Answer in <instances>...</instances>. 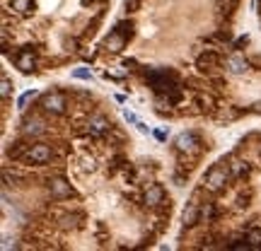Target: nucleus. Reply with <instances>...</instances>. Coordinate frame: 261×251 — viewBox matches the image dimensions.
Here are the masks:
<instances>
[{"instance_id": "nucleus-4", "label": "nucleus", "mask_w": 261, "mask_h": 251, "mask_svg": "<svg viewBox=\"0 0 261 251\" xmlns=\"http://www.w3.org/2000/svg\"><path fill=\"white\" fill-rule=\"evenodd\" d=\"M174 150L179 155H194L201 150V140H198V135L196 133H182V135H177V140H174Z\"/></svg>"}, {"instance_id": "nucleus-14", "label": "nucleus", "mask_w": 261, "mask_h": 251, "mask_svg": "<svg viewBox=\"0 0 261 251\" xmlns=\"http://www.w3.org/2000/svg\"><path fill=\"white\" fill-rule=\"evenodd\" d=\"M44 131H46V128H44L41 121H29V123H27V128H24L27 135H39V133H44Z\"/></svg>"}, {"instance_id": "nucleus-25", "label": "nucleus", "mask_w": 261, "mask_h": 251, "mask_svg": "<svg viewBox=\"0 0 261 251\" xmlns=\"http://www.w3.org/2000/svg\"><path fill=\"white\" fill-rule=\"evenodd\" d=\"M247 41H249V36H242V39H237V44H235V46H244Z\"/></svg>"}, {"instance_id": "nucleus-23", "label": "nucleus", "mask_w": 261, "mask_h": 251, "mask_svg": "<svg viewBox=\"0 0 261 251\" xmlns=\"http://www.w3.org/2000/svg\"><path fill=\"white\" fill-rule=\"evenodd\" d=\"M138 5H141V0H126V8H128V10H136Z\"/></svg>"}, {"instance_id": "nucleus-13", "label": "nucleus", "mask_w": 261, "mask_h": 251, "mask_svg": "<svg viewBox=\"0 0 261 251\" xmlns=\"http://www.w3.org/2000/svg\"><path fill=\"white\" fill-rule=\"evenodd\" d=\"M10 5L17 15H32L34 12V0H10Z\"/></svg>"}, {"instance_id": "nucleus-22", "label": "nucleus", "mask_w": 261, "mask_h": 251, "mask_svg": "<svg viewBox=\"0 0 261 251\" xmlns=\"http://www.w3.org/2000/svg\"><path fill=\"white\" fill-rule=\"evenodd\" d=\"M123 119L130 121V123H138V119H136V114H130V111H123Z\"/></svg>"}, {"instance_id": "nucleus-7", "label": "nucleus", "mask_w": 261, "mask_h": 251, "mask_svg": "<svg viewBox=\"0 0 261 251\" xmlns=\"http://www.w3.org/2000/svg\"><path fill=\"white\" fill-rule=\"evenodd\" d=\"M49 191H51V196L58 198V200H61V198H70V196H73V186L68 184L63 176H54V179L49 181Z\"/></svg>"}, {"instance_id": "nucleus-12", "label": "nucleus", "mask_w": 261, "mask_h": 251, "mask_svg": "<svg viewBox=\"0 0 261 251\" xmlns=\"http://www.w3.org/2000/svg\"><path fill=\"white\" fill-rule=\"evenodd\" d=\"M111 131V123H109V119H104V116H92L90 119V133L92 135H102V133Z\"/></svg>"}, {"instance_id": "nucleus-24", "label": "nucleus", "mask_w": 261, "mask_h": 251, "mask_svg": "<svg viewBox=\"0 0 261 251\" xmlns=\"http://www.w3.org/2000/svg\"><path fill=\"white\" fill-rule=\"evenodd\" d=\"M136 126H138V131H141V133H148V126H145V123H143V121H138V123H136Z\"/></svg>"}, {"instance_id": "nucleus-11", "label": "nucleus", "mask_w": 261, "mask_h": 251, "mask_svg": "<svg viewBox=\"0 0 261 251\" xmlns=\"http://www.w3.org/2000/svg\"><path fill=\"white\" fill-rule=\"evenodd\" d=\"M196 66L201 68V70H215V68L220 66V56L213 54V51H206V54H201V56H198Z\"/></svg>"}, {"instance_id": "nucleus-1", "label": "nucleus", "mask_w": 261, "mask_h": 251, "mask_svg": "<svg viewBox=\"0 0 261 251\" xmlns=\"http://www.w3.org/2000/svg\"><path fill=\"white\" fill-rule=\"evenodd\" d=\"M228 181H230V167L225 162L213 164V167L206 172V176H203V186H206L208 191H213V193L223 191Z\"/></svg>"}, {"instance_id": "nucleus-17", "label": "nucleus", "mask_w": 261, "mask_h": 251, "mask_svg": "<svg viewBox=\"0 0 261 251\" xmlns=\"http://www.w3.org/2000/svg\"><path fill=\"white\" fill-rule=\"evenodd\" d=\"M237 3L239 0H220V8H223V15H225V17H230V15H232V12H235V8H237Z\"/></svg>"}, {"instance_id": "nucleus-19", "label": "nucleus", "mask_w": 261, "mask_h": 251, "mask_svg": "<svg viewBox=\"0 0 261 251\" xmlns=\"http://www.w3.org/2000/svg\"><path fill=\"white\" fill-rule=\"evenodd\" d=\"M32 99H34V92H24V94L20 97V102H17V109L24 111V109H27V104H29Z\"/></svg>"}, {"instance_id": "nucleus-20", "label": "nucleus", "mask_w": 261, "mask_h": 251, "mask_svg": "<svg viewBox=\"0 0 261 251\" xmlns=\"http://www.w3.org/2000/svg\"><path fill=\"white\" fill-rule=\"evenodd\" d=\"M73 77H77V80H92V73H90L87 68H75V70H73Z\"/></svg>"}, {"instance_id": "nucleus-6", "label": "nucleus", "mask_w": 261, "mask_h": 251, "mask_svg": "<svg viewBox=\"0 0 261 251\" xmlns=\"http://www.w3.org/2000/svg\"><path fill=\"white\" fill-rule=\"evenodd\" d=\"M223 66H225V70L232 73V75H242V73H247V70H249V61H247L244 56L232 54V56H228V58L223 61Z\"/></svg>"}, {"instance_id": "nucleus-3", "label": "nucleus", "mask_w": 261, "mask_h": 251, "mask_svg": "<svg viewBox=\"0 0 261 251\" xmlns=\"http://www.w3.org/2000/svg\"><path fill=\"white\" fill-rule=\"evenodd\" d=\"M41 109L49 111V114H63V111L68 109V94H65V92H58V89L41 94Z\"/></svg>"}, {"instance_id": "nucleus-10", "label": "nucleus", "mask_w": 261, "mask_h": 251, "mask_svg": "<svg viewBox=\"0 0 261 251\" xmlns=\"http://www.w3.org/2000/svg\"><path fill=\"white\" fill-rule=\"evenodd\" d=\"M34 66H36V56H34L32 48H24L20 56H17V68H20L24 75L34 73Z\"/></svg>"}, {"instance_id": "nucleus-9", "label": "nucleus", "mask_w": 261, "mask_h": 251, "mask_svg": "<svg viewBox=\"0 0 261 251\" xmlns=\"http://www.w3.org/2000/svg\"><path fill=\"white\" fill-rule=\"evenodd\" d=\"M164 198H167V193H164V188L160 184H150L148 188H145V203H148L150 208L162 206Z\"/></svg>"}, {"instance_id": "nucleus-18", "label": "nucleus", "mask_w": 261, "mask_h": 251, "mask_svg": "<svg viewBox=\"0 0 261 251\" xmlns=\"http://www.w3.org/2000/svg\"><path fill=\"white\" fill-rule=\"evenodd\" d=\"M10 89H12L10 77H5V75H3V80H0V97H3V99H8V97H10Z\"/></svg>"}, {"instance_id": "nucleus-8", "label": "nucleus", "mask_w": 261, "mask_h": 251, "mask_svg": "<svg viewBox=\"0 0 261 251\" xmlns=\"http://www.w3.org/2000/svg\"><path fill=\"white\" fill-rule=\"evenodd\" d=\"M201 203H198V198H191L189 203H186V208H184V215H182V220H184V225L186 227H191V225H196L198 220H201Z\"/></svg>"}, {"instance_id": "nucleus-16", "label": "nucleus", "mask_w": 261, "mask_h": 251, "mask_svg": "<svg viewBox=\"0 0 261 251\" xmlns=\"http://www.w3.org/2000/svg\"><path fill=\"white\" fill-rule=\"evenodd\" d=\"M247 241L251 244V249H261V229H251L247 234Z\"/></svg>"}, {"instance_id": "nucleus-15", "label": "nucleus", "mask_w": 261, "mask_h": 251, "mask_svg": "<svg viewBox=\"0 0 261 251\" xmlns=\"http://www.w3.org/2000/svg\"><path fill=\"white\" fill-rule=\"evenodd\" d=\"M77 225H80V215H65V218L61 220V227L63 229H75Z\"/></svg>"}, {"instance_id": "nucleus-26", "label": "nucleus", "mask_w": 261, "mask_h": 251, "mask_svg": "<svg viewBox=\"0 0 261 251\" xmlns=\"http://www.w3.org/2000/svg\"><path fill=\"white\" fill-rule=\"evenodd\" d=\"M155 135H157V140H164V138H167V133H164V131H157Z\"/></svg>"}, {"instance_id": "nucleus-2", "label": "nucleus", "mask_w": 261, "mask_h": 251, "mask_svg": "<svg viewBox=\"0 0 261 251\" xmlns=\"http://www.w3.org/2000/svg\"><path fill=\"white\" fill-rule=\"evenodd\" d=\"M130 29H133V24H126V22H121V24H116V29H111V34H109L107 39H104V46H107L111 54H119L121 48L126 46V41L130 39Z\"/></svg>"}, {"instance_id": "nucleus-5", "label": "nucleus", "mask_w": 261, "mask_h": 251, "mask_svg": "<svg viewBox=\"0 0 261 251\" xmlns=\"http://www.w3.org/2000/svg\"><path fill=\"white\" fill-rule=\"evenodd\" d=\"M54 157V150L49 147V145H44V142H36V145H32L27 153H24V162H32V164H46L49 160Z\"/></svg>"}, {"instance_id": "nucleus-21", "label": "nucleus", "mask_w": 261, "mask_h": 251, "mask_svg": "<svg viewBox=\"0 0 261 251\" xmlns=\"http://www.w3.org/2000/svg\"><path fill=\"white\" fill-rule=\"evenodd\" d=\"M210 218H213V206H210V203H206V206L201 208V220H206V222H208Z\"/></svg>"}]
</instances>
